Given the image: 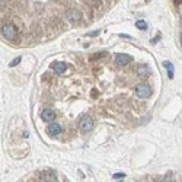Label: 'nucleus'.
Here are the masks:
<instances>
[{
  "label": "nucleus",
  "mask_w": 182,
  "mask_h": 182,
  "mask_svg": "<svg viewBox=\"0 0 182 182\" xmlns=\"http://www.w3.org/2000/svg\"><path fill=\"white\" fill-rule=\"evenodd\" d=\"M2 35H3L6 39H9V41L15 39L18 37L16 26H13V25H4L3 28H2Z\"/></svg>",
  "instance_id": "1"
},
{
  "label": "nucleus",
  "mask_w": 182,
  "mask_h": 182,
  "mask_svg": "<svg viewBox=\"0 0 182 182\" xmlns=\"http://www.w3.org/2000/svg\"><path fill=\"white\" fill-rule=\"evenodd\" d=\"M150 93H152V89L149 88L146 83H140V85L136 86V95L141 99H146V98L150 96Z\"/></svg>",
  "instance_id": "2"
},
{
  "label": "nucleus",
  "mask_w": 182,
  "mask_h": 182,
  "mask_svg": "<svg viewBox=\"0 0 182 182\" xmlns=\"http://www.w3.org/2000/svg\"><path fill=\"white\" fill-rule=\"evenodd\" d=\"M79 128H80V131L82 133H89L90 130L93 128V119L90 118V117H83V118L80 119V124H79Z\"/></svg>",
  "instance_id": "3"
},
{
  "label": "nucleus",
  "mask_w": 182,
  "mask_h": 182,
  "mask_svg": "<svg viewBox=\"0 0 182 182\" xmlns=\"http://www.w3.org/2000/svg\"><path fill=\"white\" fill-rule=\"evenodd\" d=\"M130 61H131V57L128 54H117L115 55V63L118 64V66H121V67L130 64Z\"/></svg>",
  "instance_id": "4"
},
{
  "label": "nucleus",
  "mask_w": 182,
  "mask_h": 182,
  "mask_svg": "<svg viewBox=\"0 0 182 182\" xmlns=\"http://www.w3.org/2000/svg\"><path fill=\"white\" fill-rule=\"evenodd\" d=\"M41 118H43V121H45V123H54L55 119V112L53 109H44L43 112H41Z\"/></svg>",
  "instance_id": "5"
},
{
  "label": "nucleus",
  "mask_w": 182,
  "mask_h": 182,
  "mask_svg": "<svg viewBox=\"0 0 182 182\" xmlns=\"http://www.w3.org/2000/svg\"><path fill=\"white\" fill-rule=\"evenodd\" d=\"M47 133H48L50 137H57L60 133H61V127L55 123H50V125L47 127Z\"/></svg>",
  "instance_id": "6"
},
{
  "label": "nucleus",
  "mask_w": 182,
  "mask_h": 182,
  "mask_svg": "<svg viewBox=\"0 0 182 182\" xmlns=\"http://www.w3.org/2000/svg\"><path fill=\"white\" fill-rule=\"evenodd\" d=\"M53 70H54V73H57V74H63V73H66V70H67V64L61 63V61H55V63L53 64Z\"/></svg>",
  "instance_id": "7"
},
{
  "label": "nucleus",
  "mask_w": 182,
  "mask_h": 182,
  "mask_svg": "<svg viewBox=\"0 0 182 182\" xmlns=\"http://www.w3.org/2000/svg\"><path fill=\"white\" fill-rule=\"evenodd\" d=\"M80 18H82V15L79 10H70V12H67V19L70 22H77Z\"/></svg>",
  "instance_id": "8"
},
{
  "label": "nucleus",
  "mask_w": 182,
  "mask_h": 182,
  "mask_svg": "<svg viewBox=\"0 0 182 182\" xmlns=\"http://www.w3.org/2000/svg\"><path fill=\"white\" fill-rule=\"evenodd\" d=\"M163 66L168 68V76H169V79H174V64L169 63V61H163Z\"/></svg>",
  "instance_id": "9"
},
{
  "label": "nucleus",
  "mask_w": 182,
  "mask_h": 182,
  "mask_svg": "<svg viewBox=\"0 0 182 182\" xmlns=\"http://www.w3.org/2000/svg\"><path fill=\"white\" fill-rule=\"evenodd\" d=\"M137 74L141 77H147L149 74H150V72H149V68L146 67V66H140L139 70H137Z\"/></svg>",
  "instance_id": "10"
},
{
  "label": "nucleus",
  "mask_w": 182,
  "mask_h": 182,
  "mask_svg": "<svg viewBox=\"0 0 182 182\" xmlns=\"http://www.w3.org/2000/svg\"><path fill=\"white\" fill-rule=\"evenodd\" d=\"M44 181H45V182H55L57 179H55V175L54 174H45V175H44Z\"/></svg>",
  "instance_id": "11"
},
{
  "label": "nucleus",
  "mask_w": 182,
  "mask_h": 182,
  "mask_svg": "<svg viewBox=\"0 0 182 182\" xmlns=\"http://www.w3.org/2000/svg\"><path fill=\"white\" fill-rule=\"evenodd\" d=\"M136 26L139 28V29L144 31V29H147V22H144V21H137V22H136Z\"/></svg>",
  "instance_id": "12"
},
{
  "label": "nucleus",
  "mask_w": 182,
  "mask_h": 182,
  "mask_svg": "<svg viewBox=\"0 0 182 182\" xmlns=\"http://www.w3.org/2000/svg\"><path fill=\"white\" fill-rule=\"evenodd\" d=\"M19 63H21V57H16L13 61H10V67H15V66H18Z\"/></svg>",
  "instance_id": "13"
},
{
  "label": "nucleus",
  "mask_w": 182,
  "mask_h": 182,
  "mask_svg": "<svg viewBox=\"0 0 182 182\" xmlns=\"http://www.w3.org/2000/svg\"><path fill=\"white\" fill-rule=\"evenodd\" d=\"M115 179H119V178H124L125 176V174H123V172H118V174H115V175H112Z\"/></svg>",
  "instance_id": "14"
},
{
  "label": "nucleus",
  "mask_w": 182,
  "mask_h": 182,
  "mask_svg": "<svg viewBox=\"0 0 182 182\" xmlns=\"http://www.w3.org/2000/svg\"><path fill=\"white\" fill-rule=\"evenodd\" d=\"M146 2H150V0H146Z\"/></svg>",
  "instance_id": "15"
},
{
  "label": "nucleus",
  "mask_w": 182,
  "mask_h": 182,
  "mask_svg": "<svg viewBox=\"0 0 182 182\" xmlns=\"http://www.w3.org/2000/svg\"><path fill=\"white\" fill-rule=\"evenodd\" d=\"M181 43H182V38H181Z\"/></svg>",
  "instance_id": "16"
}]
</instances>
